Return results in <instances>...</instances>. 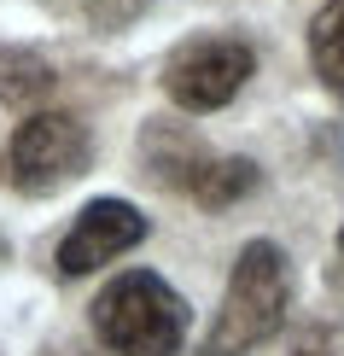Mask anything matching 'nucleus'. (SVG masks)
Returning a JSON list of instances; mask_svg holds the SVG:
<instances>
[{"mask_svg":"<svg viewBox=\"0 0 344 356\" xmlns=\"http://www.w3.org/2000/svg\"><path fill=\"white\" fill-rule=\"evenodd\" d=\"M53 88V65L35 53H0V99L6 106H29Z\"/></svg>","mask_w":344,"mask_h":356,"instance_id":"8","label":"nucleus"},{"mask_svg":"<svg viewBox=\"0 0 344 356\" xmlns=\"http://www.w3.org/2000/svg\"><path fill=\"white\" fill-rule=\"evenodd\" d=\"M140 240H146V216L134 211L129 199H94V204H82V216L70 222V234L58 240L53 269L65 275V280L94 275L99 263L123 257V251H134Z\"/></svg>","mask_w":344,"mask_h":356,"instance_id":"6","label":"nucleus"},{"mask_svg":"<svg viewBox=\"0 0 344 356\" xmlns=\"http://www.w3.org/2000/svg\"><path fill=\"white\" fill-rule=\"evenodd\" d=\"M333 280L344 286V234H338V257H333Z\"/></svg>","mask_w":344,"mask_h":356,"instance_id":"11","label":"nucleus"},{"mask_svg":"<svg viewBox=\"0 0 344 356\" xmlns=\"http://www.w3.org/2000/svg\"><path fill=\"white\" fill-rule=\"evenodd\" d=\"M146 158H152V175H163L170 187H181L193 204H204V211H228V204H239L257 187V164H245V158H216V152H204L199 140L170 135V129H146Z\"/></svg>","mask_w":344,"mask_h":356,"instance_id":"5","label":"nucleus"},{"mask_svg":"<svg viewBox=\"0 0 344 356\" xmlns=\"http://www.w3.org/2000/svg\"><path fill=\"white\" fill-rule=\"evenodd\" d=\"M94 164V140H88V123L70 111H35L18 123V135L6 146V181L41 199V193H58L65 181L88 175Z\"/></svg>","mask_w":344,"mask_h":356,"instance_id":"3","label":"nucleus"},{"mask_svg":"<svg viewBox=\"0 0 344 356\" xmlns=\"http://www.w3.org/2000/svg\"><path fill=\"white\" fill-rule=\"evenodd\" d=\"M297 356H338V350H333V339H327V333H316V339L297 345Z\"/></svg>","mask_w":344,"mask_h":356,"instance_id":"10","label":"nucleus"},{"mask_svg":"<svg viewBox=\"0 0 344 356\" xmlns=\"http://www.w3.org/2000/svg\"><path fill=\"white\" fill-rule=\"evenodd\" d=\"M309 58H316V76L333 94H344V0H321L309 24Z\"/></svg>","mask_w":344,"mask_h":356,"instance_id":"7","label":"nucleus"},{"mask_svg":"<svg viewBox=\"0 0 344 356\" xmlns=\"http://www.w3.org/2000/svg\"><path fill=\"white\" fill-rule=\"evenodd\" d=\"M286 309H292V263L275 240H251L234 257L228 292H222V309L204 333L199 356H251L263 350L268 339L286 327Z\"/></svg>","mask_w":344,"mask_h":356,"instance_id":"1","label":"nucleus"},{"mask_svg":"<svg viewBox=\"0 0 344 356\" xmlns=\"http://www.w3.org/2000/svg\"><path fill=\"white\" fill-rule=\"evenodd\" d=\"M94 339L111 356H175L187 339V304L170 280L129 269L94 298Z\"/></svg>","mask_w":344,"mask_h":356,"instance_id":"2","label":"nucleus"},{"mask_svg":"<svg viewBox=\"0 0 344 356\" xmlns=\"http://www.w3.org/2000/svg\"><path fill=\"white\" fill-rule=\"evenodd\" d=\"M82 6H88V18H94L99 29H123V24L140 18L152 0H82Z\"/></svg>","mask_w":344,"mask_h":356,"instance_id":"9","label":"nucleus"},{"mask_svg":"<svg viewBox=\"0 0 344 356\" xmlns=\"http://www.w3.org/2000/svg\"><path fill=\"white\" fill-rule=\"evenodd\" d=\"M257 70V53L239 35H193L163 58V94L181 111H222Z\"/></svg>","mask_w":344,"mask_h":356,"instance_id":"4","label":"nucleus"}]
</instances>
